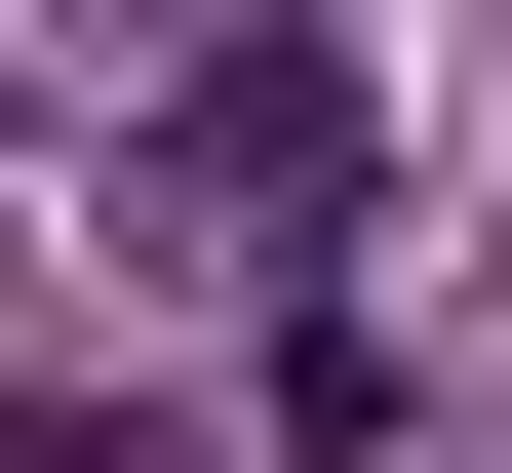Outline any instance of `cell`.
I'll return each instance as SVG.
<instances>
[{"instance_id": "cell-1", "label": "cell", "mask_w": 512, "mask_h": 473, "mask_svg": "<svg viewBox=\"0 0 512 473\" xmlns=\"http://www.w3.org/2000/svg\"><path fill=\"white\" fill-rule=\"evenodd\" d=\"M158 158H197L276 276H316V237L394 198V79H355V40H158Z\"/></svg>"}, {"instance_id": "cell-2", "label": "cell", "mask_w": 512, "mask_h": 473, "mask_svg": "<svg viewBox=\"0 0 512 473\" xmlns=\"http://www.w3.org/2000/svg\"><path fill=\"white\" fill-rule=\"evenodd\" d=\"M40 40H119V79H158V40H237V0H40Z\"/></svg>"}]
</instances>
